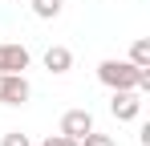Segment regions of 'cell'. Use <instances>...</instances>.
I'll return each instance as SVG.
<instances>
[{"instance_id": "11", "label": "cell", "mask_w": 150, "mask_h": 146, "mask_svg": "<svg viewBox=\"0 0 150 146\" xmlns=\"http://www.w3.org/2000/svg\"><path fill=\"white\" fill-rule=\"evenodd\" d=\"M41 146H77V138H69V134H61V130H57V134H49Z\"/></svg>"}, {"instance_id": "10", "label": "cell", "mask_w": 150, "mask_h": 146, "mask_svg": "<svg viewBox=\"0 0 150 146\" xmlns=\"http://www.w3.org/2000/svg\"><path fill=\"white\" fill-rule=\"evenodd\" d=\"M0 146H33V142H28V134H21V130H8Z\"/></svg>"}, {"instance_id": "5", "label": "cell", "mask_w": 150, "mask_h": 146, "mask_svg": "<svg viewBox=\"0 0 150 146\" xmlns=\"http://www.w3.org/2000/svg\"><path fill=\"white\" fill-rule=\"evenodd\" d=\"M89 130H93V114H89V110H65V114H61V134L81 138V134H89Z\"/></svg>"}, {"instance_id": "7", "label": "cell", "mask_w": 150, "mask_h": 146, "mask_svg": "<svg viewBox=\"0 0 150 146\" xmlns=\"http://www.w3.org/2000/svg\"><path fill=\"white\" fill-rule=\"evenodd\" d=\"M130 65H138V69H150V37H138L134 45H130V57H126Z\"/></svg>"}, {"instance_id": "6", "label": "cell", "mask_w": 150, "mask_h": 146, "mask_svg": "<svg viewBox=\"0 0 150 146\" xmlns=\"http://www.w3.org/2000/svg\"><path fill=\"white\" fill-rule=\"evenodd\" d=\"M45 69H49L53 77L69 73V69H73V53H69L65 45H49V49H45Z\"/></svg>"}, {"instance_id": "9", "label": "cell", "mask_w": 150, "mask_h": 146, "mask_svg": "<svg viewBox=\"0 0 150 146\" xmlns=\"http://www.w3.org/2000/svg\"><path fill=\"white\" fill-rule=\"evenodd\" d=\"M77 146H118L110 134H98V130H89V134H81L77 138Z\"/></svg>"}, {"instance_id": "8", "label": "cell", "mask_w": 150, "mask_h": 146, "mask_svg": "<svg viewBox=\"0 0 150 146\" xmlns=\"http://www.w3.org/2000/svg\"><path fill=\"white\" fill-rule=\"evenodd\" d=\"M61 8H65V0H33V16H41V21H57Z\"/></svg>"}, {"instance_id": "3", "label": "cell", "mask_w": 150, "mask_h": 146, "mask_svg": "<svg viewBox=\"0 0 150 146\" xmlns=\"http://www.w3.org/2000/svg\"><path fill=\"white\" fill-rule=\"evenodd\" d=\"M110 114L118 122H138V114H142L138 89H110Z\"/></svg>"}, {"instance_id": "12", "label": "cell", "mask_w": 150, "mask_h": 146, "mask_svg": "<svg viewBox=\"0 0 150 146\" xmlns=\"http://www.w3.org/2000/svg\"><path fill=\"white\" fill-rule=\"evenodd\" d=\"M150 89V69H138V94H146Z\"/></svg>"}, {"instance_id": "1", "label": "cell", "mask_w": 150, "mask_h": 146, "mask_svg": "<svg viewBox=\"0 0 150 146\" xmlns=\"http://www.w3.org/2000/svg\"><path fill=\"white\" fill-rule=\"evenodd\" d=\"M98 81L105 89H138V65L118 61V57H105L98 65Z\"/></svg>"}, {"instance_id": "4", "label": "cell", "mask_w": 150, "mask_h": 146, "mask_svg": "<svg viewBox=\"0 0 150 146\" xmlns=\"http://www.w3.org/2000/svg\"><path fill=\"white\" fill-rule=\"evenodd\" d=\"M28 61H33V53L25 45H16V41H0V73H25Z\"/></svg>"}, {"instance_id": "2", "label": "cell", "mask_w": 150, "mask_h": 146, "mask_svg": "<svg viewBox=\"0 0 150 146\" xmlns=\"http://www.w3.org/2000/svg\"><path fill=\"white\" fill-rule=\"evenodd\" d=\"M28 97H33V85L25 73H0V106H25Z\"/></svg>"}]
</instances>
